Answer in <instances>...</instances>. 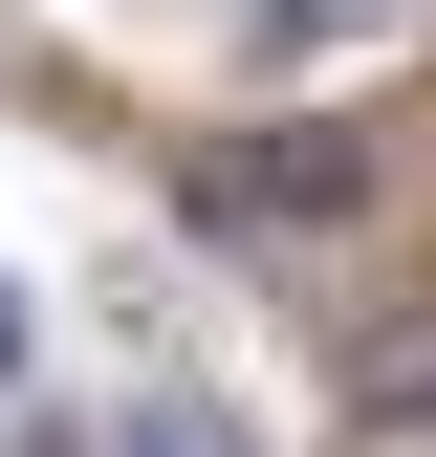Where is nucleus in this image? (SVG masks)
<instances>
[{
	"label": "nucleus",
	"mask_w": 436,
	"mask_h": 457,
	"mask_svg": "<svg viewBox=\"0 0 436 457\" xmlns=\"http://www.w3.org/2000/svg\"><path fill=\"white\" fill-rule=\"evenodd\" d=\"M197 218L218 240H327V218H371V131H218Z\"/></svg>",
	"instance_id": "f257e3e1"
},
{
	"label": "nucleus",
	"mask_w": 436,
	"mask_h": 457,
	"mask_svg": "<svg viewBox=\"0 0 436 457\" xmlns=\"http://www.w3.org/2000/svg\"><path fill=\"white\" fill-rule=\"evenodd\" d=\"M22 457H109V436H66V414H44V436H22Z\"/></svg>",
	"instance_id": "39448f33"
},
{
	"label": "nucleus",
	"mask_w": 436,
	"mask_h": 457,
	"mask_svg": "<svg viewBox=\"0 0 436 457\" xmlns=\"http://www.w3.org/2000/svg\"><path fill=\"white\" fill-rule=\"evenodd\" d=\"M109 457H240V414H218L197 370H153V392H131V436H109Z\"/></svg>",
	"instance_id": "f03ea898"
},
{
	"label": "nucleus",
	"mask_w": 436,
	"mask_h": 457,
	"mask_svg": "<svg viewBox=\"0 0 436 457\" xmlns=\"http://www.w3.org/2000/svg\"><path fill=\"white\" fill-rule=\"evenodd\" d=\"M371 414H436V327H393V349H371Z\"/></svg>",
	"instance_id": "20e7f679"
},
{
	"label": "nucleus",
	"mask_w": 436,
	"mask_h": 457,
	"mask_svg": "<svg viewBox=\"0 0 436 457\" xmlns=\"http://www.w3.org/2000/svg\"><path fill=\"white\" fill-rule=\"evenodd\" d=\"M0 370H22V283H0Z\"/></svg>",
	"instance_id": "423d86ee"
},
{
	"label": "nucleus",
	"mask_w": 436,
	"mask_h": 457,
	"mask_svg": "<svg viewBox=\"0 0 436 457\" xmlns=\"http://www.w3.org/2000/svg\"><path fill=\"white\" fill-rule=\"evenodd\" d=\"M349 22H415V0H240V44H262V66H306V44H349Z\"/></svg>",
	"instance_id": "7ed1b4c3"
}]
</instances>
